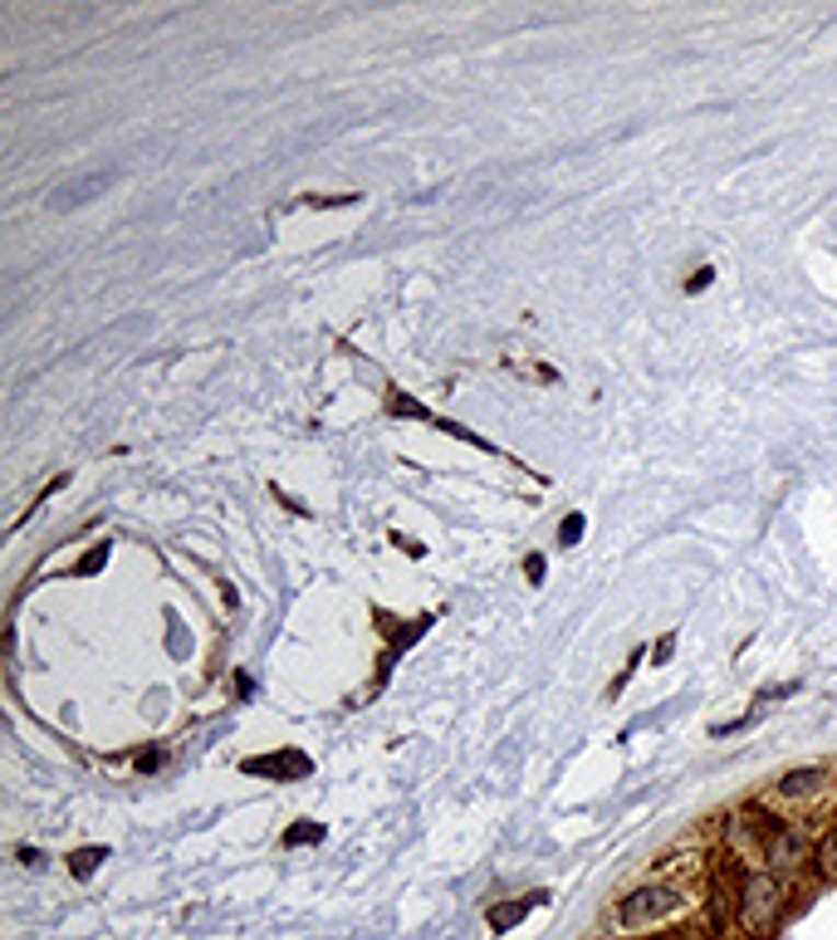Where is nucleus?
Returning <instances> with one entry per match:
<instances>
[{
	"label": "nucleus",
	"mask_w": 837,
	"mask_h": 940,
	"mask_svg": "<svg viewBox=\"0 0 837 940\" xmlns=\"http://www.w3.org/2000/svg\"><path fill=\"white\" fill-rule=\"evenodd\" d=\"M525 578L529 583H543V559H539V553H529V559H525Z\"/></svg>",
	"instance_id": "nucleus-19"
},
{
	"label": "nucleus",
	"mask_w": 837,
	"mask_h": 940,
	"mask_svg": "<svg viewBox=\"0 0 837 940\" xmlns=\"http://www.w3.org/2000/svg\"><path fill=\"white\" fill-rule=\"evenodd\" d=\"M710 279H715V270L710 265H700V270H690V279H686V295H700V289L710 285Z\"/></svg>",
	"instance_id": "nucleus-13"
},
{
	"label": "nucleus",
	"mask_w": 837,
	"mask_h": 940,
	"mask_svg": "<svg viewBox=\"0 0 837 940\" xmlns=\"http://www.w3.org/2000/svg\"><path fill=\"white\" fill-rule=\"evenodd\" d=\"M397 544H402V549H406V553H412V559H422V553H426V549H422V544H416V539H402V535H397Z\"/></svg>",
	"instance_id": "nucleus-22"
},
{
	"label": "nucleus",
	"mask_w": 837,
	"mask_h": 940,
	"mask_svg": "<svg viewBox=\"0 0 837 940\" xmlns=\"http://www.w3.org/2000/svg\"><path fill=\"white\" fill-rule=\"evenodd\" d=\"M245 775H270V779H305L313 769L309 755H299V749H279V755H260V759H245Z\"/></svg>",
	"instance_id": "nucleus-3"
},
{
	"label": "nucleus",
	"mask_w": 837,
	"mask_h": 940,
	"mask_svg": "<svg viewBox=\"0 0 837 940\" xmlns=\"http://www.w3.org/2000/svg\"><path fill=\"white\" fill-rule=\"evenodd\" d=\"M162 765H167L162 749H148V755H138V769H142V775H152V769H162Z\"/></svg>",
	"instance_id": "nucleus-17"
},
{
	"label": "nucleus",
	"mask_w": 837,
	"mask_h": 940,
	"mask_svg": "<svg viewBox=\"0 0 837 940\" xmlns=\"http://www.w3.org/2000/svg\"><path fill=\"white\" fill-rule=\"evenodd\" d=\"M672 646H676V637H662V642H656V662H666V656H672Z\"/></svg>",
	"instance_id": "nucleus-21"
},
{
	"label": "nucleus",
	"mask_w": 837,
	"mask_h": 940,
	"mask_svg": "<svg viewBox=\"0 0 837 940\" xmlns=\"http://www.w3.org/2000/svg\"><path fill=\"white\" fill-rule=\"evenodd\" d=\"M358 192H333V196H305V206H358Z\"/></svg>",
	"instance_id": "nucleus-12"
},
{
	"label": "nucleus",
	"mask_w": 837,
	"mask_h": 940,
	"mask_svg": "<svg viewBox=\"0 0 837 940\" xmlns=\"http://www.w3.org/2000/svg\"><path fill=\"white\" fill-rule=\"evenodd\" d=\"M710 916H715V931H725L730 906H725V892H720V886H715V902H710Z\"/></svg>",
	"instance_id": "nucleus-16"
},
{
	"label": "nucleus",
	"mask_w": 837,
	"mask_h": 940,
	"mask_svg": "<svg viewBox=\"0 0 837 940\" xmlns=\"http://www.w3.org/2000/svg\"><path fill=\"white\" fill-rule=\"evenodd\" d=\"M113 186V172H99V176H83V182H69L55 192V206H74V202H93V192Z\"/></svg>",
	"instance_id": "nucleus-6"
},
{
	"label": "nucleus",
	"mask_w": 837,
	"mask_h": 940,
	"mask_svg": "<svg viewBox=\"0 0 837 940\" xmlns=\"http://www.w3.org/2000/svg\"><path fill=\"white\" fill-rule=\"evenodd\" d=\"M783 916V882L773 872H755L745 876V886H739V921H745L749 936H773V926H779Z\"/></svg>",
	"instance_id": "nucleus-1"
},
{
	"label": "nucleus",
	"mask_w": 837,
	"mask_h": 940,
	"mask_svg": "<svg viewBox=\"0 0 837 940\" xmlns=\"http://www.w3.org/2000/svg\"><path fill=\"white\" fill-rule=\"evenodd\" d=\"M676 906H681V892H676V886H637L632 896H622V906H617V921L632 931V926L666 921Z\"/></svg>",
	"instance_id": "nucleus-2"
},
{
	"label": "nucleus",
	"mask_w": 837,
	"mask_h": 940,
	"mask_svg": "<svg viewBox=\"0 0 837 940\" xmlns=\"http://www.w3.org/2000/svg\"><path fill=\"white\" fill-rule=\"evenodd\" d=\"M818 783H823V769L809 765V769H789V775L773 783V793H779V799H803V793H813Z\"/></svg>",
	"instance_id": "nucleus-5"
},
{
	"label": "nucleus",
	"mask_w": 837,
	"mask_h": 940,
	"mask_svg": "<svg viewBox=\"0 0 837 940\" xmlns=\"http://www.w3.org/2000/svg\"><path fill=\"white\" fill-rule=\"evenodd\" d=\"M103 858H108V848H74V852H69V872H74L79 882H83V876L99 872Z\"/></svg>",
	"instance_id": "nucleus-9"
},
{
	"label": "nucleus",
	"mask_w": 837,
	"mask_h": 940,
	"mask_svg": "<svg viewBox=\"0 0 837 940\" xmlns=\"http://www.w3.org/2000/svg\"><path fill=\"white\" fill-rule=\"evenodd\" d=\"M583 529H588V519H583V515H569V519H563V525H559V549H573V544H578Z\"/></svg>",
	"instance_id": "nucleus-11"
},
{
	"label": "nucleus",
	"mask_w": 837,
	"mask_h": 940,
	"mask_svg": "<svg viewBox=\"0 0 837 940\" xmlns=\"http://www.w3.org/2000/svg\"><path fill=\"white\" fill-rule=\"evenodd\" d=\"M20 862H25V867H45V852H35V848H20Z\"/></svg>",
	"instance_id": "nucleus-20"
},
{
	"label": "nucleus",
	"mask_w": 837,
	"mask_h": 940,
	"mask_svg": "<svg viewBox=\"0 0 837 940\" xmlns=\"http://www.w3.org/2000/svg\"><path fill=\"white\" fill-rule=\"evenodd\" d=\"M103 559H108V549H93V553H89V559L79 563L74 573H99V569H103Z\"/></svg>",
	"instance_id": "nucleus-18"
},
{
	"label": "nucleus",
	"mask_w": 837,
	"mask_h": 940,
	"mask_svg": "<svg viewBox=\"0 0 837 940\" xmlns=\"http://www.w3.org/2000/svg\"><path fill=\"white\" fill-rule=\"evenodd\" d=\"M387 412H392L397 422H432V406H422L412 392H402V388L387 392Z\"/></svg>",
	"instance_id": "nucleus-7"
},
{
	"label": "nucleus",
	"mask_w": 837,
	"mask_h": 940,
	"mask_svg": "<svg viewBox=\"0 0 837 940\" xmlns=\"http://www.w3.org/2000/svg\"><path fill=\"white\" fill-rule=\"evenodd\" d=\"M543 902H549V896L534 892V896H525L519 906H495V912H490V926H495V931H509V926H519V921H525V916L534 912V906H543Z\"/></svg>",
	"instance_id": "nucleus-8"
},
{
	"label": "nucleus",
	"mask_w": 837,
	"mask_h": 940,
	"mask_svg": "<svg viewBox=\"0 0 837 940\" xmlns=\"http://www.w3.org/2000/svg\"><path fill=\"white\" fill-rule=\"evenodd\" d=\"M809 852H803V838L789 828H769V838H764V862L773 867V872H793Z\"/></svg>",
	"instance_id": "nucleus-4"
},
{
	"label": "nucleus",
	"mask_w": 837,
	"mask_h": 940,
	"mask_svg": "<svg viewBox=\"0 0 837 940\" xmlns=\"http://www.w3.org/2000/svg\"><path fill=\"white\" fill-rule=\"evenodd\" d=\"M789 696H799V681H789V686H764L759 701H789Z\"/></svg>",
	"instance_id": "nucleus-14"
},
{
	"label": "nucleus",
	"mask_w": 837,
	"mask_h": 940,
	"mask_svg": "<svg viewBox=\"0 0 837 940\" xmlns=\"http://www.w3.org/2000/svg\"><path fill=\"white\" fill-rule=\"evenodd\" d=\"M818 867H828V872H837V833H833V838H823V848H818Z\"/></svg>",
	"instance_id": "nucleus-15"
},
{
	"label": "nucleus",
	"mask_w": 837,
	"mask_h": 940,
	"mask_svg": "<svg viewBox=\"0 0 837 940\" xmlns=\"http://www.w3.org/2000/svg\"><path fill=\"white\" fill-rule=\"evenodd\" d=\"M323 838V823H295L285 833V848H305V842H319Z\"/></svg>",
	"instance_id": "nucleus-10"
}]
</instances>
